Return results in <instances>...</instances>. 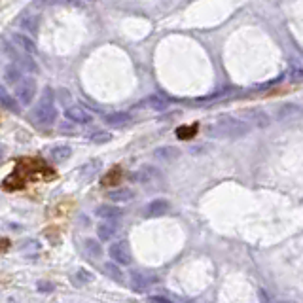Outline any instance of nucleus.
I'll return each mask as SVG.
<instances>
[{
  "label": "nucleus",
  "instance_id": "obj_9",
  "mask_svg": "<svg viewBox=\"0 0 303 303\" xmlns=\"http://www.w3.org/2000/svg\"><path fill=\"white\" fill-rule=\"evenodd\" d=\"M18 27L21 31H27L29 35H38V31H40V16L38 14H23L18 21Z\"/></svg>",
  "mask_w": 303,
  "mask_h": 303
},
{
  "label": "nucleus",
  "instance_id": "obj_1",
  "mask_svg": "<svg viewBox=\"0 0 303 303\" xmlns=\"http://www.w3.org/2000/svg\"><path fill=\"white\" fill-rule=\"evenodd\" d=\"M207 133L208 137H216V139H241L250 133V125L233 116H220L208 127Z\"/></svg>",
  "mask_w": 303,
  "mask_h": 303
},
{
  "label": "nucleus",
  "instance_id": "obj_24",
  "mask_svg": "<svg viewBox=\"0 0 303 303\" xmlns=\"http://www.w3.org/2000/svg\"><path fill=\"white\" fill-rule=\"evenodd\" d=\"M89 140L95 142V144H106V142L112 140V135H110L108 131H97V133H93V135L89 137Z\"/></svg>",
  "mask_w": 303,
  "mask_h": 303
},
{
  "label": "nucleus",
  "instance_id": "obj_17",
  "mask_svg": "<svg viewBox=\"0 0 303 303\" xmlns=\"http://www.w3.org/2000/svg\"><path fill=\"white\" fill-rule=\"evenodd\" d=\"M144 104H146L148 108L156 110V112H163V110H167V106H169V101L161 95H152V97H148L144 103H140V106H144Z\"/></svg>",
  "mask_w": 303,
  "mask_h": 303
},
{
  "label": "nucleus",
  "instance_id": "obj_12",
  "mask_svg": "<svg viewBox=\"0 0 303 303\" xmlns=\"http://www.w3.org/2000/svg\"><path fill=\"white\" fill-rule=\"evenodd\" d=\"M154 157L157 161H165V163H173L180 157V150L176 146H161L154 150Z\"/></svg>",
  "mask_w": 303,
  "mask_h": 303
},
{
  "label": "nucleus",
  "instance_id": "obj_3",
  "mask_svg": "<svg viewBox=\"0 0 303 303\" xmlns=\"http://www.w3.org/2000/svg\"><path fill=\"white\" fill-rule=\"evenodd\" d=\"M4 52L12 57L14 65H16L21 72H23V70H25V72H33V74H38V72H40V67H38V63L35 61L33 55H27V53H23L21 50H18L16 46H10V44H6Z\"/></svg>",
  "mask_w": 303,
  "mask_h": 303
},
{
  "label": "nucleus",
  "instance_id": "obj_28",
  "mask_svg": "<svg viewBox=\"0 0 303 303\" xmlns=\"http://www.w3.org/2000/svg\"><path fill=\"white\" fill-rule=\"evenodd\" d=\"M195 131H197V123L191 125V127H180V129L176 131V135H178L180 139H191V137L195 135Z\"/></svg>",
  "mask_w": 303,
  "mask_h": 303
},
{
  "label": "nucleus",
  "instance_id": "obj_33",
  "mask_svg": "<svg viewBox=\"0 0 303 303\" xmlns=\"http://www.w3.org/2000/svg\"><path fill=\"white\" fill-rule=\"evenodd\" d=\"M2 157H4V146L0 144V159H2Z\"/></svg>",
  "mask_w": 303,
  "mask_h": 303
},
{
  "label": "nucleus",
  "instance_id": "obj_19",
  "mask_svg": "<svg viewBox=\"0 0 303 303\" xmlns=\"http://www.w3.org/2000/svg\"><path fill=\"white\" fill-rule=\"evenodd\" d=\"M21 78H23V72H21L14 63H12V65H6V69H4V80H6L8 84L16 86Z\"/></svg>",
  "mask_w": 303,
  "mask_h": 303
},
{
  "label": "nucleus",
  "instance_id": "obj_22",
  "mask_svg": "<svg viewBox=\"0 0 303 303\" xmlns=\"http://www.w3.org/2000/svg\"><path fill=\"white\" fill-rule=\"evenodd\" d=\"M299 112V106L297 104H282L277 112V120H286V118H292Z\"/></svg>",
  "mask_w": 303,
  "mask_h": 303
},
{
  "label": "nucleus",
  "instance_id": "obj_29",
  "mask_svg": "<svg viewBox=\"0 0 303 303\" xmlns=\"http://www.w3.org/2000/svg\"><path fill=\"white\" fill-rule=\"evenodd\" d=\"M301 76H303L301 67H299V65H295V63L294 65H290V80L297 84V82H301Z\"/></svg>",
  "mask_w": 303,
  "mask_h": 303
},
{
  "label": "nucleus",
  "instance_id": "obj_4",
  "mask_svg": "<svg viewBox=\"0 0 303 303\" xmlns=\"http://www.w3.org/2000/svg\"><path fill=\"white\" fill-rule=\"evenodd\" d=\"M14 87H16V101L19 103V106H29L33 103V99L36 97V89H38L36 80L31 76H23Z\"/></svg>",
  "mask_w": 303,
  "mask_h": 303
},
{
  "label": "nucleus",
  "instance_id": "obj_21",
  "mask_svg": "<svg viewBox=\"0 0 303 303\" xmlns=\"http://www.w3.org/2000/svg\"><path fill=\"white\" fill-rule=\"evenodd\" d=\"M97 233H99V239H103V241H108V239H112L114 235H116V225L112 222H104L97 227Z\"/></svg>",
  "mask_w": 303,
  "mask_h": 303
},
{
  "label": "nucleus",
  "instance_id": "obj_13",
  "mask_svg": "<svg viewBox=\"0 0 303 303\" xmlns=\"http://www.w3.org/2000/svg\"><path fill=\"white\" fill-rule=\"evenodd\" d=\"M0 106H2V108H6L8 112H14V114L21 112V106H19V103L16 101V97L10 95L8 89H6V87H2V86H0Z\"/></svg>",
  "mask_w": 303,
  "mask_h": 303
},
{
  "label": "nucleus",
  "instance_id": "obj_18",
  "mask_svg": "<svg viewBox=\"0 0 303 303\" xmlns=\"http://www.w3.org/2000/svg\"><path fill=\"white\" fill-rule=\"evenodd\" d=\"M133 197H135V191L129 188H118V190H112L108 193V199L116 201V203H127Z\"/></svg>",
  "mask_w": 303,
  "mask_h": 303
},
{
  "label": "nucleus",
  "instance_id": "obj_34",
  "mask_svg": "<svg viewBox=\"0 0 303 303\" xmlns=\"http://www.w3.org/2000/svg\"><path fill=\"white\" fill-rule=\"evenodd\" d=\"M87 2H95V0H87Z\"/></svg>",
  "mask_w": 303,
  "mask_h": 303
},
{
  "label": "nucleus",
  "instance_id": "obj_26",
  "mask_svg": "<svg viewBox=\"0 0 303 303\" xmlns=\"http://www.w3.org/2000/svg\"><path fill=\"white\" fill-rule=\"evenodd\" d=\"M91 278H93V275H91L89 271H86V269H78V273L74 275V278H72V280H74L76 284H87Z\"/></svg>",
  "mask_w": 303,
  "mask_h": 303
},
{
  "label": "nucleus",
  "instance_id": "obj_2",
  "mask_svg": "<svg viewBox=\"0 0 303 303\" xmlns=\"http://www.w3.org/2000/svg\"><path fill=\"white\" fill-rule=\"evenodd\" d=\"M31 120L35 121L40 127H50L57 120V108L53 104V91L52 89H44L42 101L36 104L31 112Z\"/></svg>",
  "mask_w": 303,
  "mask_h": 303
},
{
  "label": "nucleus",
  "instance_id": "obj_10",
  "mask_svg": "<svg viewBox=\"0 0 303 303\" xmlns=\"http://www.w3.org/2000/svg\"><path fill=\"white\" fill-rule=\"evenodd\" d=\"M159 176V171H157L156 167H152V165H142L137 173L131 176V180L133 182H139V184H150V182H154Z\"/></svg>",
  "mask_w": 303,
  "mask_h": 303
},
{
  "label": "nucleus",
  "instance_id": "obj_14",
  "mask_svg": "<svg viewBox=\"0 0 303 303\" xmlns=\"http://www.w3.org/2000/svg\"><path fill=\"white\" fill-rule=\"evenodd\" d=\"M123 214V210L120 207H116V205H101V207H97L95 210V216L103 218V220H118V218Z\"/></svg>",
  "mask_w": 303,
  "mask_h": 303
},
{
  "label": "nucleus",
  "instance_id": "obj_23",
  "mask_svg": "<svg viewBox=\"0 0 303 303\" xmlns=\"http://www.w3.org/2000/svg\"><path fill=\"white\" fill-rule=\"evenodd\" d=\"M104 271L108 273V277H112L116 282H120L121 278H123V273H121V269L118 267V263H114V261H108V263H104Z\"/></svg>",
  "mask_w": 303,
  "mask_h": 303
},
{
  "label": "nucleus",
  "instance_id": "obj_30",
  "mask_svg": "<svg viewBox=\"0 0 303 303\" xmlns=\"http://www.w3.org/2000/svg\"><path fill=\"white\" fill-rule=\"evenodd\" d=\"M55 290V284L50 282V280H38V292H42V294H50Z\"/></svg>",
  "mask_w": 303,
  "mask_h": 303
},
{
  "label": "nucleus",
  "instance_id": "obj_8",
  "mask_svg": "<svg viewBox=\"0 0 303 303\" xmlns=\"http://www.w3.org/2000/svg\"><path fill=\"white\" fill-rule=\"evenodd\" d=\"M12 42H14V46H16L18 50H21V52L27 53V55H36V53H38V48H36L35 40L25 35H21V33H14V35H12Z\"/></svg>",
  "mask_w": 303,
  "mask_h": 303
},
{
  "label": "nucleus",
  "instance_id": "obj_32",
  "mask_svg": "<svg viewBox=\"0 0 303 303\" xmlns=\"http://www.w3.org/2000/svg\"><path fill=\"white\" fill-rule=\"evenodd\" d=\"M205 150H208L207 146H195V148H191V154H203Z\"/></svg>",
  "mask_w": 303,
  "mask_h": 303
},
{
  "label": "nucleus",
  "instance_id": "obj_27",
  "mask_svg": "<svg viewBox=\"0 0 303 303\" xmlns=\"http://www.w3.org/2000/svg\"><path fill=\"white\" fill-rule=\"evenodd\" d=\"M120 176H121V173H120V167H116L114 169L112 173L110 174H106L103 178V186H112V184H116V182L120 180Z\"/></svg>",
  "mask_w": 303,
  "mask_h": 303
},
{
  "label": "nucleus",
  "instance_id": "obj_35",
  "mask_svg": "<svg viewBox=\"0 0 303 303\" xmlns=\"http://www.w3.org/2000/svg\"><path fill=\"white\" fill-rule=\"evenodd\" d=\"M267 303H269V301H267Z\"/></svg>",
  "mask_w": 303,
  "mask_h": 303
},
{
  "label": "nucleus",
  "instance_id": "obj_7",
  "mask_svg": "<svg viewBox=\"0 0 303 303\" xmlns=\"http://www.w3.org/2000/svg\"><path fill=\"white\" fill-rule=\"evenodd\" d=\"M108 254L116 263L120 265H129L131 263V252L127 242H114L112 246L108 248Z\"/></svg>",
  "mask_w": 303,
  "mask_h": 303
},
{
  "label": "nucleus",
  "instance_id": "obj_5",
  "mask_svg": "<svg viewBox=\"0 0 303 303\" xmlns=\"http://www.w3.org/2000/svg\"><path fill=\"white\" fill-rule=\"evenodd\" d=\"M239 114H241L242 121L248 123V125H256V127H261V129H265V127L271 125L269 114L265 110H261V108H244Z\"/></svg>",
  "mask_w": 303,
  "mask_h": 303
},
{
  "label": "nucleus",
  "instance_id": "obj_31",
  "mask_svg": "<svg viewBox=\"0 0 303 303\" xmlns=\"http://www.w3.org/2000/svg\"><path fill=\"white\" fill-rule=\"evenodd\" d=\"M148 301L150 303H173L171 299L163 297V295H150V297H148Z\"/></svg>",
  "mask_w": 303,
  "mask_h": 303
},
{
  "label": "nucleus",
  "instance_id": "obj_15",
  "mask_svg": "<svg viewBox=\"0 0 303 303\" xmlns=\"http://www.w3.org/2000/svg\"><path fill=\"white\" fill-rule=\"evenodd\" d=\"M72 156V150H70V146H67V144H59V146H53L50 152H48V157L52 159V161H55V163H61V161H67L69 157Z\"/></svg>",
  "mask_w": 303,
  "mask_h": 303
},
{
  "label": "nucleus",
  "instance_id": "obj_11",
  "mask_svg": "<svg viewBox=\"0 0 303 303\" xmlns=\"http://www.w3.org/2000/svg\"><path fill=\"white\" fill-rule=\"evenodd\" d=\"M167 212H169V201H165V199L150 201V203L146 205V208H144V214H146L148 218L163 216V214H167Z\"/></svg>",
  "mask_w": 303,
  "mask_h": 303
},
{
  "label": "nucleus",
  "instance_id": "obj_6",
  "mask_svg": "<svg viewBox=\"0 0 303 303\" xmlns=\"http://www.w3.org/2000/svg\"><path fill=\"white\" fill-rule=\"evenodd\" d=\"M65 116H67L69 121L78 123V125H86V123H91V121H93V114L87 112L84 106H78V104L69 106V108L65 110Z\"/></svg>",
  "mask_w": 303,
  "mask_h": 303
},
{
  "label": "nucleus",
  "instance_id": "obj_16",
  "mask_svg": "<svg viewBox=\"0 0 303 303\" xmlns=\"http://www.w3.org/2000/svg\"><path fill=\"white\" fill-rule=\"evenodd\" d=\"M104 123H106V125H112V127H123V125L131 123V114L127 112L108 114V116H104Z\"/></svg>",
  "mask_w": 303,
  "mask_h": 303
},
{
  "label": "nucleus",
  "instance_id": "obj_25",
  "mask_svg": "<svg viewBox=\"0 0 303 303\" xmlns=\"http://www.w3.org/2000/svg\"><path fill=\"white\" fill-rule=\"evenodd\" d=\"M86 250L91 254V256H95V258H99L101 254H103V246L99 244L97 241H93V239H87L86 241Z\"/></svg>",
  "mask_w": 303,
  "mask_h": 303
},
{
  "label": "nucleus",
  "instance_id": "obj_20",
  "mask_svg": "<svg viewBox=\"0 0 303 303\" xmlns=\"http://www.w3.org/2000/svg\"><path fill=\"white\" fill-rule=\"evenodd\" d=\"M152 282H156V278H148L144 277V275H139V273H133V275H131V286H133L135 290H146Z\"/></svg>",
  "mask_w": 303,
  "mask_h": 303
}]
</instances>
